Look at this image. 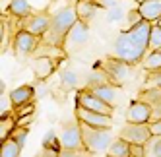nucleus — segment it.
Returning a JSON list of instances; mask_svg holds the SVG:
<instances>
[{"label": "nucleus", "mask_w": 161, "mask_h": 157, "mask_svg": "<svg viewBox=\"0 0 161 157\" xmlns=\"http://www.w3.org/2000/svg\"><path fill=\"white\" fill-rule=\"evenodd\" d=\"M82 128V138H84V145L86 149H89L91 153H101L107 151L109 145L113 143V128H97V126H89L86 122H80Z\"/></svg>", "instance_id": "3"}, {"label": "nucleus", "mask_w": 161, "mask_h": 157, "mask_svg": "<svg viewBox=\"0 0 161 157\" xmlns=\"http://www.w3.org/2000/svg\"><path fill=\"white\" fill-rule=\"evenodd\" d=\"M149 51H157L161 49V27L157 24H153L152 27V35H149V45H147Z\"/></svg>", "instance_id": "24"}, {"label": "nucleus", "mask_w": 161, "mask_h": 157, "mask_svg": "<svg viewBox=\"0 0 161 157\" xmlns=\"http://www.w3.org/2000/svg\"><path fill=\"white\" fill-rule=\"evenodd\" d=\"M89 41V24H86V21L78 19L76 24L70 27V31H68V35L64 39V51L66 54L70 57V54H76L80 52Z\"/></svg>", "instance_id": "5"}, {"label": "nucleus", "mask_w": 161, "mask_h": 157, "mask_svg": "<svg viewBox=\"0 0 161 157\" xmlns=\"http://www.w3.org/2000/svg\"><path fill=\"white\" fill-rule=\"evenodd\" d=\"M142 66H144V70H147V72L161 70V49L149 51L147 57H144V60H142Z\"/></svg>", "instance_id": "23"}, {"label": "nucleus", "mask_w": 161, "mask_h": 157, "mask_svg": "<svg viewBox=\"0 0 161 157\" xmlns=\"http://www.w3.org/2000/svg\"><path fill=\"white\" fill-rule=\"evenodd\" d=\"M89 155H93L89 149L86 148H80V149H60L58 157H89Z\"/></svg>", "instance_id": "27"}, {"label": "nucleus", "mask_w": 161, "mask_h": 157, "mask_svg": "<svg viewBox=\"0 0 161 157\" xmlns=\"http://www.w3.org/2000/svg\"><path fill=\"white\" fill-rule=\"evenodd\" d=\"M136 99H140L144 103L155 107V105L161 103V87H142V91L138 93Z\"/></svg>", "instance_id": "20"}, {"label": "nucleus", "mask_w": 161, "mask_h": 157, "mask_svg": "<svg viewBox=\"0 0 161 157\" xmlns=\"http://www.w3.org/2000/svg\"><path fill=\"white\" fill-rule=\"evenodd\" d=\"M49 24H51V16H49L47 12H37V14L31 12L29 16H25L24 19L19 21L21 29L33 33V35H39V37H43L45 33H47Z\"/></svg>", "instance_id": "10"}, {"label": "nucleus", "mask_w": 161, "mask_h": 157, "mask_svg": "<svg viewBox=\"0 0 161 157\" xmlns=\"http://www.w3.org/2000/svg\"><path fill=\"white\" fill-rule=\"evenodd\" d=\"M155 120H161V103L152 107V118H149V122H155Z\"/></svg>", "instance_id": "37"}, {"label": "nucleus", "mask_w": 161, "mask_h": 157, "mask_svg": "<svg viewBox=\"0 0 161 157\" xmlns=\"http://www.w3.org/2000/svg\"><path fill=\"white\" fill-rule=\"evenodd\" d=\"M58 136H60L62 149L86 148V145H84V138H82V128H80V120L78 118H76V124H64Z\"/></svg>", "instance_id": "11"}, {"label": "nucleus", "mask_w": 161, "mask_h": 157, "mask_svg": "<svg viewBox=\"0 0 161 157\" xmlns=\"http://www.w3.org/2000/svg\"><path fill=\"white\" fill-rule=\"evenodd\" d=\"M78 21V12L76 6H64L62 10L54 12L51 16V24L47 33L43 35V43L51 47H64V39L68 35L70 27Z\"/></svg>", "instance_id": "2"}, {"label": "nucleus", "mask_w": 161, "mask_h": 157, "mask_svg": "<svg viewBox=\"0 0 161 157\" xmlns=\"http://www.w3.org/2000/svg\"><path fill=\"white\" fill-rule=\"evenodd\" d=\"M76 12H78V19L86 21V24H89L91 19L95 18L97 10L101 8L95 0H76Z\"/></svg>", "instance_id": "14"}, {"label": "nucleus", "mask_w": 161, "mask_h": 157, "mask_svg": "<svg viewBox=\"0 0 161 157\" xmlns=\"http://www.w3.org/2000/svg\"><path fill=\"white\" fill-rule=\"evenodd\" d=\"M56 62H58V60H54L53 57H37V58L31 60V70L35 72L37 80L43 82V80H47V78L54 72Z\"/></svg>", "instance_id": "13"}, {"label": "nucleus", "mask_w": 161, "mask_h": 157, "mask_svg": "<svg viewBox=\"0 0 161 157\" xmlns=\"http://www.w3.org/2000/svg\"><path fill=\"white\" fill-rule=\"evenodd\" d=\"M134 2H136V4H140V2H144V0H134Z\"/></svg>", "instance_id": "41"}, {"label": "nucleus", "mask_w": 161, "mask_h": 157, "mask_svg": "<svg viewBox=\"0 0 161 157\" xmlns=\"http://www.w3.org/2000/svg\"><path fill=\"white\" fill-rule=\"evenodd\" d=\"M27 132H29V130H27V126H18V124H16V126H14V130L10 132L8 136H10V138H14V140L21 145V148H24V145H25V138H27Z\"/></svg>", "instance_id": "26"}, {"label": "nucleus", "mask_w": 161, "mask_h": 157, "mask_svg": "<svg viewBox=\"0 0 161 157\" xmlns=\"http://www.w3.org/2000/svg\"><path fill=\"white\" fill-rule=\"evenodd\" d=\"M105 84H111V80H109V76L103 72L99 66L95 64V68L91 70V74H89V78H87V84H86V87H97V85H105Z\"/></svg>", "instance_id": "22"}, {"label": "nucleus", "mask_w": 161, "mask_h": 157, "mask_svg": "<svg viewBox=\"0 0 161 157\" xmlns=\"http://www.w3.org/2000/svg\"><path fill=\"white\" fill-rule=\"evenodd\" d=\"M117 2H119V0H97V4L101 8H107V10L114 8V6H117Z\"/></svg>", "instance_id": "39"}, {"label": "nucleus", "mask_w": 161, "mask_h": 157, "mask_svg": "<svg viewBox=\"0 0 161 157\" xmlns=\"http://www.w3.org/2000/svg\"><path fill=\"white\" fill-rule=\"evenodd\" d=\"M74 115L80 122H86L89 126H97V128H113V116L111 115H103V113H97V111H91V109H86L82 105H76V111Z\"/></svg>", "instance_id": "9"}, {"label": "nucleus", "mask_w": 161, "mask_h": 157, "mask_svg": "<svg viewBox=\"0 0 161 157\" xmlns=\"http://www.w3.org/2000/svg\"><path fill=\"white\" fill-rule=\"evenodd\" d=\"M21 145L14 140V138H6V140H2V149H0V157H19V153H21Z\"/></svg>", "instance_id": "21"}, {"label": "nucleus", "mask_w": 161, "mask_h": 157, "mask_svg": "<svg viewBox=\"0 0 161 157\" xmlns=\"http://www.w3.org/2000/svg\"><path fill=\"white\" fill-rule=\"evenodd\" d=\"M155 24H157V25H159V27H161V18H159V19H157V21H155Z\"/></svg>", "instance_id": "40"}, {"label": "nucleus", "mask_w": 161, "mask_h": 157, "mask_svg": "<svg viewBox=\"0 0 161 157\" xmlns=\"http://www.w3.org/2000/svg\"><path fill=\"white\" fill-rule=\"evenodd\" d=\"M149 128H152V134H153V136H161V120L149 122Z\"/></svg>", "instance_id": "38"}, {"label": "nucleus", "mask_w": 161, "mask_h": 157, "mask_svg": "<svg viewBox=\"0 0 161 157\" xmlns=\"http://www.w3.org/2000/svg\"><path fill=\"white\" fill-rule=\"evenodd\" d=\"M8 12H10V16L24 19L25 16H29V14L33 12V10H31V6H29V0H10Z\"/></svg>", "instance_id": "18"}, {"label": "nucleus", "mask_w": 161, "mask_h": 157, "mask_svg": "<svg viewBox=\"0 0 161 157\" xmlns=\"http://www.w3.org/2000/svg\"><path fill=\"white\" fill-rule=\"evenodd\" d=\"M33 97H35V89L31 85H19L16 87L12 93H10V99H12L14 107H19V105H25V103H31Z\"/></svg>", "instance_id": "16"}, {"label": "nucleus", "mask_w": 161, "mask_h": 157, "mask_svg": "<svg viewBox=\"0 0 161 157\" xmlns=\"http://www.w3.org/2000/svg\"><path fill=\"white\" fill-rule=\"evenodd\" d=\"M95 2H97V0H95Z\"/></svg>", "instance_id": "42"}, {"label": "nucleus", "mask_w": 161, "mask_h": 157, "mask_svg": "<svg viewBox=\"0 0 161 157\" xmlns=\"http://www.w3.org/2000/svg\"><path fill=\"white\" fill-rule=\"evenodd\" d=\"M144 87H161V70H153V72H149L147 82L144 84Z\"/></svg>", "instance_id": "28"}, {"label": "nucleus", "mask_w": 161, "mask_h": 157, "mask_svg": "<svg viewBox=\"0 0 161 157\" xmlns=\"http://www.w3.org/2000/svg\"><path fill=\"white\" fill-rule=\"evenodd\" d=\"M97 66L109 76L111 84L117 85V87H122L130 78V64L126 60H122V58H119V57H113V54H109L107 58L99 60Z\"/></svg>", "instance_id": "4"}, {"label": "nucleus", "mask_w": 161, "mask_h": 157, "mask_svg": "<svg viewBox=\"0 0 161 157\" xmlns=\"http://www.w3.org/2000/svg\"><path fill=\"white\" fill-rule=\"evenodd\" d=\"M89 89V87H87ZM117 85H113V84H105V85H97V87H91L89 91H93L99 99H103L105 103H109V105H113L114 107V103H117Z\"/></svg>", "instance_id": "17"}, {"label": "nucleus", "mask_w": 161, "mask_h": 157, "mask_svg": "<svg viewBox=\"0 0 161 157\" xmlns=\"http://www.w3.org/2000/svg\"><path fill=\"white\" fill-rule=\"evenodd\" d=\"M60 149H54V148H47V145H41V149L37 151L35 157H58Z\"/></svg>", "instance_id": "32"}, {"label": "nucleus", "mask_w": 161, "mask_h": 157, "mask_svg": "<svg viewBox=\"0 0 161 157\" xmlns=\"http://www.w3.org/2000/svg\"><path fill=\"white\" fill-rule=\"evenodd\" d=\"M119 138L130 143L147 145L149 140L153 138V134H152V128H149V122H126L119 130Z\"/></svg>", "instance_id": "6"}, {"label": "nucleus", "mask_w": 161, "mask_h": 157, "mask_svg": "<svg viewBox=\"0 0 161 157\" xmlns=\"http://www.w3.org/2000/svg\"><path fill=\"white\" fill-rule=\"evenodd\" d=\"M120 18H122V10H120V8L114 6V8L109 10V21H117V19H120Z\"/></svg>", "instance_id": "36"}, {"label": "nucleus", "mask_w": 161, "mask_h": 157, "mask_svg": "<svg viewBox=\"0 0 161 157\" xmlns=\"http://www.w3.org/2000/svg\"><path fill=\"white\" fill-rule=\"evenodd\" d=\"M130 157H146V145L130 143Z\"/></svg>", "instance_id": "34"}, {"label": "nucleus", "mask_w": 161, "mask_h": 157, "mask_svg": "<svg viewBox=\"0 0 161 157\" xmlns=\"http://www.w3.org/2000/svg\"><path fill=\"white\" fill-rule=\"evenodd\" d=\"M149 143H152V157H161V136H153Z\"/></svg>", "instance_id": "33"}, {"label": "nucleus", "mask_w": 161, "mask_h": 157, "mask_svg": "<svg viewBox=\"0 0 161 157\" xmlns=\"http://www.w3.org/2000/svg\"><path fill=\"white\" fill-rule=\"evenodd\" d=\"M76 105H82L86 109H91V111H97V113H103V115H111L113 116V105L105 103L103 99H99L93 91H89L87 87L80 89L76 93Z\"/></svg>", "instance_id": "8"}, {"label": "nucleus", "mask_w": 161, "mask_h": 157, "mask_svg": "<svg viewBox=\"0 0 161 157\" xmlns=\"http://www.w3.org/2000/svg\"><path fill=\"white\" fill-rule=\"evenodd\" d=\"M35 118V113H29V115H24V116H18L16 118V124L18 126H29V122H33Z\"/></svg>", "instance_id": "35"}, {"label": "nucleus", "mask_w": 161, "mask_h": 157, "mask_svg": "<svg viewBox=\"0 0 161 157\" xmlns=\"http://www.w3.org/2000/svg\"><path fill=\"white\" fill-rule=\"evenodd\" d=\"M126 19H128V25H130V27H134V25L140 24V21H144V16H142L140 10L136 8V10H130V12L126 14Z\"/></svg>", "instance_id": "29"}, {"label": "nucleus", "mask_w": 161, "mask_h": 157, "mask_svg": "<svg viewBox=\"0 0 161 157\" xmlns=\"http://www.w3.org/2000/svg\"><path fill=\"white\" fill-rule=\"evenodd\" d=\"M43 145H47V148H54V149H62L60 136L54 130H49L47 134H45V138H43Z\"/></svg>", "instance_id": "25"}, {"label": "nucleus", "mask_w": 161, "mask_h": 157, "mask_svg": "<svg viewBox=\"0 0 161 157\" xmlns=\"http://www.w3.org/2000/svg\"><path fill=\"white\" fill-rule=\"evenodd\" d=\"M76 82H78L76 72H72V70H64V72H62V85H64V87H74Z\"/></svg>", "instance_id": "30"}, {"label": "nucleus", "mask_w": 161, "mask_h": 157, "mask_svg": "<svg viewBox=\"0 0 161 157\" xmlns=\"http://www.w3.org/2000/svg\"><path fill=\"white\" fill-rule=\"evenodd\" d=\"M152 27L153 24L152 21H140L138 25L124 29L120 35L114 39L113 43V57H119L122 60H126L130 66L136 64H142L144 57H146V51H147V45H149V35H152Z\"/></svg>", "instance_id": "1"}, {"label": "nucleus", "mask_w": 161, "mask_h": 157, "mask_svg": "<svg viewBox=\"0 0 161 157\" xmlns=\"http://www.w3.org/2000/svg\"><path fill=\"white\" fill-rule=\"evenodd\" d=\"M138 10L142 12L144 19L155 24V21L161 18V0H144V2L138 4Z\"/></svg>", "instance_id": "15"}, {"label": "nucleus", "mask_w": 161, "mask_h": 157, "mask_svg": "<svg viewBox=\"0 0 161 157\" xmlns=\"http://www.w3.org/2000/svg\"><path fill=\"white\" fill-rule=\"evenodd\" d=\"M124 118L126 122H149V118H152V105L144 103L140 99H134L128 105V109H126Z\"/></svg>", "instance_id": "12"}, {"label": "nucleus", "mask_w": 161, "mask_h": 157, "mask_svg": "<svg viewBox=\"0 0 161 157\" xmlns=\"http://www.w3.org/2000/svg\"><path fill=\"white\" fill-rule=\"evenodd\" d=\"M43 37L39 35H33V33L25 31V29H19L16 35H14V41H12V49H14V54L18 58L21 57H29V54H35V51L39 49Z\"/></svg>", "instance_id": "7"}, {"label": "nucleus", "mask_w": 161, "mask_h": 157, "mask_svg": "<svg viewBox=\"0 0 161 157\" xmlns=\"http://www.w3.org/2000/svg\"><path fill=\"white\" fill-rule=\"evenodd\" d=\"M107 157H130V142L122 138L113 140V143L107 149Z\"/></svg>", "instance_id": "19"}, {"label": "nucleus", "mask_w": 161, "mask_h": 157, "mask_svg": "<svg viewBox=\"0 0 161 157\" xmlns=\"http://www.w3.org/2000/svg\"><path fill=\"white\" fill-rule=\"evenodd\" d=\"M16 109V118L18 116H24V115H29V113H35V105L31 103H25V105H19V107H14Z\"/></svg>", "instance_id": "31"}]
</instances>
